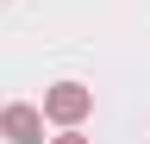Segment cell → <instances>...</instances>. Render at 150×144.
<instances>
[{
    "label": "cell",
    "mask_w": 150,
    "mask_h": 144,
    "mask_svg": "<svg viewBox=\"0 0 150 144\" xmlns=\"http://www.w3.org/2000/svg\"><path fill=\"white\" fill-rule=\"evenodd\" d=\"M56 144H88V138H56Z\"/></svg>",
    "instance_id": "cell-3"
},
{
    "label": "cell",
    "mask_w": 150,
    "mask_h": 144,
    "mask_svg": "<svg viewBox=\"0 0 150 144\" xmlns=\"http://www.w3.org/2000/svg\"><path fill=\"white\" fill-rule=\"evenodd\" d=\"M0 132H6L13 144H38V132H44V119H38L31 106H6V113H0Z\"/></svg>",
    "instance_id": "cell-2"
},
{
    "label": "cell",
    "mask_w": 150,
    "mask_h": 144,
    "mask_svg": "<svg viewBox=\"0 0 150 144\" xmlns=\"http://www.w3.org/2000/svg\"><path fill=\"white\" fill-rule=\"evenodd\" d=\"M44 113H50V119H63V125H69V119H81V113H88V88L56 82L50 94H44Z\"/></svg>",
    "instance_id": "cell-1"
}]
</instances>
